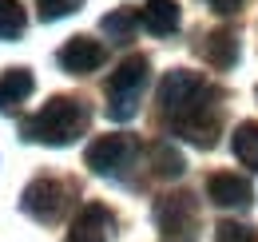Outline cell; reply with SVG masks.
I'll list each match as a JSON object with an SVG mask.
<instances>
[{"label":"cell","instance_id":"cell-1","mask_svg":"<svg viewBox=\"0 0 258 242\" xmlns=\"http://www.w3.org/2000/svg\"><path fill=\"white\" fill-rule=\"evenodd\" d=\"M88 107L80 103V99H72V95H56V99H48L36 115L20 123V135L28 139V143H48V147H68V143H76L84 131H88Z\"/></svg>","mask_w":258,"mask_h":242},{"label":"cell","instance_id":"cell-2","mask_svg":"<svg viewBox=\"0 0 258 242\" xmlns=\"http://www.w3.org/2000/svg\"><path fill=\"white\" fill-rule=\"evenodd\" d=\"M211 99H219V91L211 88L199 72H187V68L167 72L159 84V107L167 119H183V115H191L199 107H207Z\"/></svg>","mask_w":258,"mask_h":242},{"label":"cell","instance_id":"cell-3","mask_svg":"<svg viewBox=\"0 0 258 242\" xmlns=\"http://www.w3.org/2000/svg\"><path fill=\"white\" fill-rule=\"evenodd\" d=\"M147 72H151L147 56H127L107 76V119L127 123L139 111V95L147 88Z\"/></svg>","mask_w":258,"mask_h":242},{"label":"cell","instance_id":"cell-4","mask_svg":"<svg viewBox=\"0 0 258 242\" xmlns=\"http://www.w3.org/2000/svg\"><path fill=\"white\" fill-rule=\"evenodd\" d=\"M68 199H72V187L64 179H52V175H40L24 187V195H20V211L36 218V222H56L60 214H64Z\"/></svg>","mask_w":258,"mask_h":242},{"label":"cell","instance_id":"cell-5","mask_svg":"<svg viewBox=\"0 0 258 242\" xmlns=\"http://www.w3.org/2000/svg\"><path fill=\"white\" fill-rule=\"evenodd\" d=\"M135 155H139V143H135V135H99L96 143L88 147V167L96 171V175H107V179H123L127 175V167L135 163Z\"/></svg>","mask_w":258,"mask_h":242},{"label":"cell","instance_id":"cell-6","mask_svg":"<svg viewBox=\"0 0 258 242\" xmlns=\"http://www.w3.org/2000/svg\"><path fill=\"white\" fill-rule=\"evenodd\" d=\"M195 218H199V211H195L191 195H163L155 203V222L167 238H191Z\"/></svg>","mask_w":258,"mask_h":242},{"label":"cell","instance_id":"cell-7","mask_svg":"<svg viewBox=\"0 0 258 242\" xmlns=\"http://www.w3.org/2000/svg\"><path fill=\"white\" fill-rule=\"evenodd\" d=\"M207 199L215 207H226V211H246L254 203V187L234 171H219L207 179Z\"/></svg>","mask_w":258,"mask_h":242},{"label":"cell","instance_id":"cell-8","mask_svg":"<svg viewBox=\"0 0 258 242\" xmlns=\"http://www.w3.org/2000/svg\"><path fill=\"white\" fill-rule=\"evenodd\" d=\"M60 68L72 72V76H88V72H96L99 64L107 60V52H103V44L92 40V36H72L64 48H60Z\"/></svg>","mask_w":258,"mask_h":242},{"label":"cell","instance_id":"cell-9","mask_svg":"<svg viewBox=\"0 0 258 242\" xmlns=\"http://www.w3.org/2000/svg\"><path fill=\"white\" fill-rule=\"evenodd\" d=\"M111 226H115V214L107 211L103 203H88L84 211L72 218L68 242H107L111 238Z\"/></svg>","mask_w":258,"mask_h":242},{"label":"cell","instance_id":"cell-10","mask_svg":"<svg viewBox=\"0 0 258 242\" xmlns=\"http://www.w3.org/2000/svg\"><path fill=\"white\" fill-rule=\"evenodd\" d=\"M171 127H175V135L191 139L195 147H215V139H219V111H215V103H207V107H199V111L183 115V119H171Z\"/></svg>","mask_w":258,"mask_h":242},{"label":"cell","instance_id":"cell-11","mask_svg":"<svg viewBox=\"0 0 258 242\" xmlns=\"http://www.w3.org/2000/svg\"><path fill=\"white\" fill-rule=\"evenodd\" d=\"M32 88H36V80H32L28 68H8V72L0 76V111H4V115L16 111V107L32 95Z\"/></svg>","mask_w":258,"mask_h":242},{"label":"cell","instance_id":"cell-12","mask_svg":"<svg viewBox=\"0 0 258 242\" xmlns=\"http://www.w3.org/2000/svg\"><path fill=\"white\" fill-rule=\"evenodd\" d=\"M199 52H203V60L211 64V68L226 72V68H234V60H238V40H234V32L219 28V32H211V36H203Z\"/></svg>","mask_w":258,"mask_h":242},{"label":"cell","instance_id":"cell-13","mask_svg":"<svg viewBox=\"0 0 258 242\" xmlns=\"http://www.w3.org/2000/svg\"><path fill=\"white\" fill-rule=\"evenodd\" d=\"M139 24L151 36H171L179 28V4L175 0H147V8L139 12Z\"/></svg>","mask_w":258,"mask_h":242},{"label":"cell","instance_id":"cell-14","mask_svg":"<svg viewBox=\"0 0 258 242\" xmlns=\"http://www.w3.org/2000/svg\"><path fill=\"white\" fill-rule=\"evenodd\" d=\"M147 159H151V171H155L159 179H179V175L187 171V163H183L179 147H171V143H155Z\"/></svg>","mask_w":258,"mask_h":242},{"label":"cell","instance_id":"cell-15","mask_svg":"<svg viewBox=\"0 0 258 242\" xmlns=\"http://www.w3.org/2000/svg\"><path fill=\"white\" fill-rule=\"evenodd\" d=\"M230 147H234V159L242 167H254L258 171V123H238Z\"/></svg>","mask_w":258,"mask_h":242},{"label":"cell","instance_id":"cell-16","mask_svg":"<svg viewBox=\"0 0 258 242\" xmlns=\"http://www.w3.org/2000/svg\"><path fill=\"white\" fill-rule=\"evenodd\" d=\"M24 24H28L24 8L16 0H0V40H16L24 32Z\"/></svg>","mask_w":258,"mask_h":242},{"label":"cell","instance_id":"cell-17","mask_svg":"<svg viewBox=\"0 0 258 242\" xmlns=\"http://www.w3.org/2000/svg\"><path fill=\"white\" fill-rule=\"evenodd\" d=\"M99 28L107 32L111 40H131V32H135V16H131V12H107Z\"/></svg>","mask_w":258,"mask_h":242},{"label":"cell","instance_id":"cell-18","mask_svg":"<svg viewBox=\"0 0 258 242\" xmlns=\"http://www.w3.org/2000/svg\"><path fill=\"white\" fill-rule=\"evenodd\" d=\"M80 4H84V0H36L40 20H64V16H72Z\"/></svg>","mask_w":258,"mask_h":242},{"label":"cell","instance_id":"cell-19","mask_svg":"<svg viewBox=\"0 0 258 242\" xmlns=\"http://www.w3.org/2000/svg\"><path fill=\"white\" fill-rule=\"evenodd\" d=\"M215 242H254V230H250V226H242V222L223 218V222L215 226Z\"/></svg>","mask_w":258,"mask_h":242},{"label":"cell","instance_id":"cell-20","mask_svg":"<svg viewBox=\"0 0 258 242\" xmlns=\"http://www.w3.org/2000/svg\"><path fill=\"white\" fill-rule=\"evenodd\" d=\"M207 4H211L219 16H230V12H238V8H242V0H207Z\"/></svg>","mask_w":258,"mask_h":242}]
</instances>
